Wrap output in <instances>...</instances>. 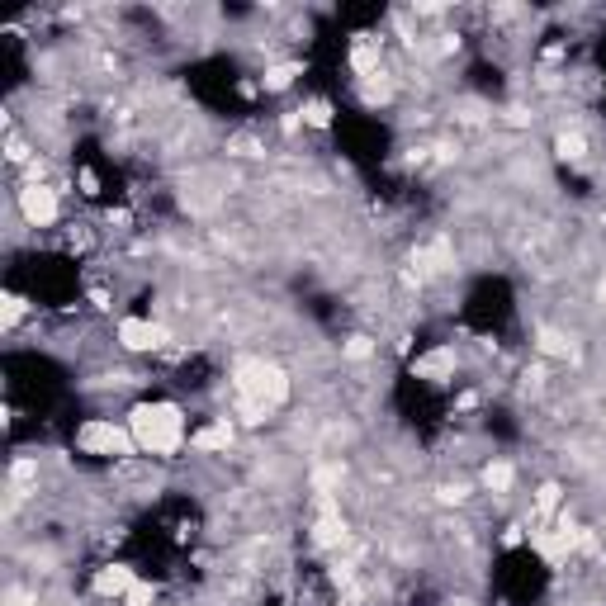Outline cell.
Masks as SVG:
<instances>
[{
    "label": "cell",
    "instance_id": "6",
    "mask_svg": "<svg viewBox=\"0 0 606 606\" xmlns=\"http://www.w3.org/2000/svg\"><path fill=\"white\" fill-rule=\"evenodd\" d=\"M460 370V351L455 346H431L427 356L412 360V379H427V384H450Z\"/></svg>",
    "mask_w": 606,
    "mask_h": 606
},
{
    "label": "cell",
    "instance_id": "16",
    "mask_svg": "<svg viewBox=\"0 0 606 606\" xmlns=\"http://www.w3.org/2000/svg\"><path fill=\"white\" fill-rule=\"evenodd\" d=\"M24 313H29V299H19V294H5V332H15Z\"/></svg>",
    "mask_w": 606,
    "mask_h": 606
},
{
    "label": "cell",
    "instance_id": "20",
    "mask_svg": "<svg viewBox=\"0 0 606 606\" xmlns=\"http://www.w3.org/2000/svg\"><path fill=\"white\" fill-rule=\"evenodd\" d=\"M602 412H606V403H602Z\"/></svg>",
    "mask_w": 606,
    "mask_h": 606
},
{
    "label": "cell",
    "instance_id": "2",
    "mask_svg": "<svg viewBox=\"0 0 606 606\" xmlns=\"http://www.w3.org/2000/svg\"><path fill=\"white\" fill-rule=\"evenodd\" d=\"M232 389H237V398H251V403H261V408H280V403H289V393H294V384H289L285 365H275V360L266 356H247L232 365Z\"/></svg>",
    "mask_w": 606,
    "mask_h": 606
},
{
    "label": "cell",
    "instance_id": "14",
    "mask_svg": "<svg viewBox=\"0 0 606 606\" xmlns=\"http://www.w3.org/2000/svg\"><path fill=\"white\" fill-rule=\"evenodd\" d=\"M294 114H299L303 128H332V105L327 100H303Z\"/></svg>",
    "mask_w": 606,
    "mask_h": 606
},
{
    "label": "cell",
    "instance_id": "7",
    "mask_svg": "<svg viewBox=\"0 0 606 606\" xmlns=\"http://www.w3.org/2000/svg\"><path fill=\"white\" fill-rule=\"evenodd\" d=\"M133 583H138L133 564H100V569H95V583H90V592H95L100 602H124Z\"/></svg>",
    "mask_w": 606,
    "mask_h": 606
},
{
    "label": "cell",
    "instance_id": "12",
    "mask_svg": "<svg viewBox=\"0 0 606 606\" xmlns=\"http://www.w3.org/2000/svg\"><path fill=\"white\" fill-rule=\"evenodd\" d=\"M535 351L540 356H573V341L559 332V327H540L535 332Z\"/></svg>",
    "mask_w": 606,
    "mask_h": 606
},
{
    "label": "cell",
    "instance_id": "10",
    "mask_svg": "<svg viewBox=\"0 0 606 606\" xmlns=\"http://www.w3.org/2000/svg\"><path fill=\"white\" fill-rule=\"evenodd\" d=\"M588 152H592V143H588V133H583V128H564V133L554 138V157L569 161V166H583Z\"/></svg>",
    "mask_w": 606,
    "mask_h": 606
},
{
    "label": "cell",
    "instance_id": "8",
    "mask_svg": "<svg viewBox=\"0 0 606 606\" xmlns=\"http://www.w3.org/2000/svg\"><path fill=\"white\" fill-rule=\"evenodd\" d=\"M232 441H237V427L228 417H214L199 431H190V450H199V455H223V450H232Z\"/></svg>",
    "mask_w": 606,
    "mask_h": 606
},
{
    "label": "cell",
    "instance_id": "9",
    "mask_svg": "<svg viewBox=\"0 0 606 606\" xmlns=\"http://www.w3.org/2000/svg\"><path fill=\"white\" fill-rule=\"evenodd\" d=\"M479 483H483V493H493V498H507V493H512V483H517V464L502 460V455H493V460L483 464Z\"/></svg>",
    "mask_w": 606,
    "mask_h": 606
},
{
    "label": "cell",
    "instance_id": "15",
    "mask_svg": "<svg viewBox=\"0 0 606 606\" xmlns=\"http://www.w3.org/2000/svg\"><path fill=\"white\" fill-rule=\"evenodd\" d=\"M5 161H10V166H29V161H34V152H29V143H24L19 133L5 138Z\"/></svg>",
    "mask_w": 606,
    "mask_h": 606
},
{
    "label": "cell",
    "instance_id": "11",
    "mask_svg": "<svg viewBox=\"0 0 606 606\" xmlns=\"http://www.w3.org/2000/svg\"><path fill=\"white\" fill-rule=\"evenodd\" d=\"M294 76H303L299 62H275V67H266V72H261V90H270V95H280V90L294 86Z\"/></svg>",
    "mask_w": 606,
    "mask_h": 606
},
{
    "label": "cell",
    "instance_id": "1",
    "mask_svg": "<svg viewBox=\"0 0 606 606\" xmlns=\"http://www.w3.org/2000/svg\"><path fill=\"white\" fill-rule=\"evenodd\" d=\"M128 431L143 455L157 460H176L180 450L190 446V431H185V408L171 398H152V403H133L128 412Z\"/></svg>",
    "mask_w": 606,
    "mask_h": 606
},
{
    "label": "cell",
    "instance_id": "18",
    "mask_svg": "<svg viewBox=\"0 0 606 606\" xmlns=\"http://www.w3.org/2000/svg\"><path fill=\"white\" fill-rule=\"evenodd\" d=\"M436 498L446 502V507H460V502H469V483H441Z\"/></svg>",
    "mask_w": 606,
    "mask_h": 606
},
{
    "label": "cell",
    "instance_id": "3",
    "mask_svg": "<svg viewBox=\"0 0 606 606\" xmlns=\"http://www.w3.org/2000/svg\"><path fill=\"white\" fill-rule=\"evenodd\" d=\"M76 450H81V455H95V460H128V455H138V441H133L128 422L86 417V422L76 427Z\"/></svg>",
    "mask_w": 606,
    "mask_h": 606
},
{
    "label": "cell",
    "instance_id": "19",
    "mask_svg": "<svg viewBox=\"0 0 606 606\" xmlns=\"http://www.w3.org/2000/svg\"><path fill=\"white\" fill-rule=\"evenodd\" d=\"M597 299H602V303H606V280H602V289H597Z\"/></svg>",
    "mask_w": 606,
    "mask_h": 606
},
{
    "label": "cell",
    "instance_id": "17",
    "mask_svg": "<svg viewBox=\"0 0 606 606\" xmlns=\"http://www.w3.org/2000/svg\"><path fill=\"white\" fill-rule=\"evenodd\" d=\"M152 602H157V588L143 583V578H138V583L128 588V597H124V606H152Z\"/></svg>",
    "mask_w": 606,
    "mask_h": 606
},
{
    "label": "cell",
    "instance_id": "5",
    "mask_svg": "<svg viewBox=\"0 0 606 606\" xmlns=\"http://www.w3.org/2000/svg\"><path fill=\"white\" fill-rule=\"evenodd\" d=\"M114 341H119V351H128V356H147V351H166L171 346V327L157 318H119Z\"/></svg>",
    "mask_w": 606,
    "mask_h": 606
},
{
    "label": "cell",
    "instance_id": "13",
    "mask_svg": "<svg viewBox=\"0 0 606 606\" xmlns=\"http://www.w3.org/2000/svg\"><path fill=\"white\" fill-rule=\"evenodd\" d=\"M379 356V341L375 337H365V332H356V337H346L341 341V360H351V365H360V360H370Z\"/></svg>",
    "mask_w": 606,
    "mask_h": 606
},
{
    "label": "cell",
    "instance_id": "4",
    "mask_svg": "<svg viewBox=\"0 0 606 606\" xmlns=\"http://www.w3.org/2000/svg\"><path fill=\"white\" fill-rule=\"evenodd\" d=\"M10 209L24 218V228L48 232V228H57V218H62V199H57V185H48V180H24V185H15Z\"/></svg>",
    "mask_w": 606,
    "mask_h": 606
}]
</instances>
